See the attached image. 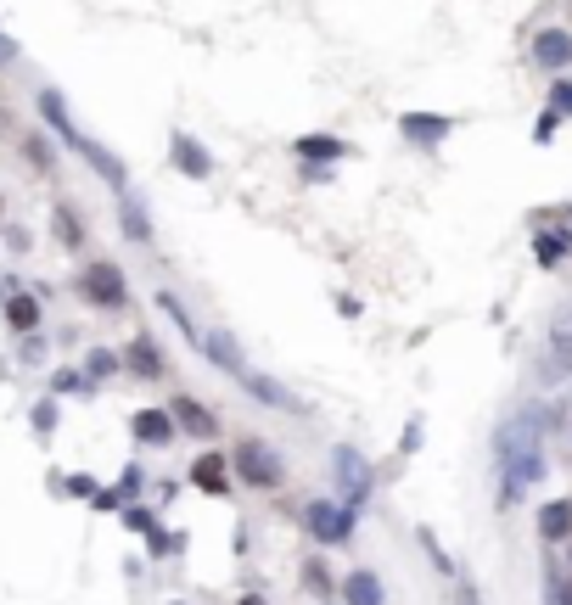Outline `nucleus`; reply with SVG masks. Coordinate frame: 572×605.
<instances>
[{
    "label": "nucleus",
    "mask_w": 572,
    "mask_h": 605,
    "mask_svg": "<svg viewBox=\"0 0 572 605\" xmlns=\"http://www.w3.org/2000/svg\"><path fill=\"white\" fill-rule=\"evenodd\" d=\"M544 477V415L522 409L516 421L500 426V499H522V488Z\"/></svg>",
    "instance_id": "obj_1"
},
{
    "label": "nucleus",
    "mask_w": 572,
    "mask_h": 605,
    "mask_svg": "<svg viewBox=\"0 0 572 605\" xmlns=\"http://www.w3.org/2000/svg\"><path fill=\"white\" fill-rule=\"evenodd\" d=\"M40 113H45V124L57 129L62 141H68L73 152H79V157L90 163V169L101 174V180H107V185H118V191H129V185H124V163H118V157L107 152V146H96L90 135H79V129H73V118L62 113V96H57V90H45V96H40Z\"/></svg>",
    "instance_id": "obj_2"
},
{
    "label": "nucleus",
    "mask_w": 572,
    "mask_h": 605,
    "mask_svg": "<svg viewBox=\"0 0 572 605\" xmlns=\"http://www.w3.org/2000/svg\"><path fill=\"white\" fill-rule=\"evenodd\" d=\"M79 297H85V303H96V309H124V303H129V286H124V275H118V264L96 258V264H85V275H79Z\"/></svg>",
    "instance_id": "obj_3"
},
{
    "label": "nucleus",
    "mask_w": 572,
    "mask_h": 605,
    "mask_svg": "<svg viewBox=\"0 0 572 605\" xmlns=\"http://www.w3.org/2000/svg\"><path fill=\"white\" fill-rule=\"evenodd\" d=\"M236 471H242L253 488H281V460H275V449H264V443H242V449H236Z\"/></svg>",
    "instance_id": "obj_4"
},
{
    "label": "nucleus",
    "mask_w": 572,
    "mask_h": 605,
    "mask_svg": "<svg viewBox=\"0 0 572 605\" xmlns=\"http://www.w3.org/2000/svg\"><path fill=\"white\" fill-rule=\"evenodd\" d=\"M572 376V309L550 325V348H544V381H567Z\"/></svg>",
    "instance_id": "obj_5"
},
{
    "label": "nucleus",
    "mask_w": 572,
    "mask_h": 605,
    "mask_svg": "<svg viewBox=\"0 0 572 605\" xmlns=\"http://www.w3.org/2000/svg\"><path fill=\"white\" fill-rule=\"evenodd\" d=\"M309 533H315L320 544H343V538L354 533V510L348 505H309Z\"/></svg>",
    "instance_id": "obj_6"
},
{
    "label": "nucleus",
    "mask_w": 572,
    "mask_h": 605,
    "mask_svg": "<svg viewBox=\"0 0 572 605\" xmlns=\"http://www.w3.org/2000/svg\"><path fill=\"white\" fill-rule=\"evenodd\" d=\"M533 62H539V68H567L572 62V34L567 29H544V34H533Z\"/></svg>",
    "instance_id": "obj_7"
},
{
    "label": "nucleus",
    "mask_w": 572,
    "mask_h": 605,
    "mask_svg": "<svg viewBox=\"0 0 572 605\" xmlns=\"http://www.w3.org/2000/svg\"><path fill=\"white\" fill-rule=\"evenodd\" d=\"M169 157H174V169L191 174V180H208V174H214V157L202 152L191 135H174V141H169Z\"/></svg>",
    "instance_id": "obj_8"
},
{
    "label": "nucleus",
    "mask_w": 572,
    "mask_h": 605,
    "mask_svg": "<svg viewBox=\"0 0 572 605\" xmlns=\"http://www.w3.org/2000/svg\"><path fill=\"white\" fill-rule=\"evenodd\" d=\"M399 135L410 146H438L449 135V118H427V113H404L399 118Z\"/></svg>",
    "instance_id": "obj_9"
},
{
    "label": "nucleus",
    "mask_w": 572,
    "mask_h": 605,
    "mask_svg": "<svg viewBox=\"0 0 572 605\" xmlns=\"http://www.w3.org/2000/svg\"><path fill=\"white\" fill-rule=\"evenodd\" d=\"M337 482H343V493H348V510L365 499V488H371V471H365V460H359L354 449H343L337 454Z\"/></svg>",
    "instance_id": "obj_10"
},
{
    "label": "nucleus",
    "mask_w": 572,
    "mask_h": 605,
    "mask_svg": "<svg viewBox=\"0 0 572 605\" xmlns=\"http://www.w3.org/2000/svg\"><path fill=\"white\" fill-rule=\"evenodd\" d=\"M208 359H214V365H225L236 381H253V370H247V359H242V348H236V337H230V331H214V337H208Z\"/></svg>",
    "instance_id": "obj_11"
},
{
    "label": "nucleus",
    "mask_w": 572,
    "mask_h": 605,
    "mask_svg": "<svg viewBox=\"0 0 572 605\" xmlns=\"http://www.w3.org/2000/svg\"><path fill=\"white\" fill-rule=\"evenodd\" d=\"M124 365H129V376H141V381H158V376H163V365H158V348H152L146 337H135V342L124 348Z\"/></svg>",
    "instance_id": "obj_12"
},
{
    "label": "nucleus",
    "mask_w": 572,
    "mask_h": 605,
    "mask_svg": "<svg viewBox=\"0 0 572 605\" xmlns=\"http://www.w3.org/2000/svg\"><path fill=\"white\" fill-rule=\"evenodd\" d=\"M539 533L550 538V544L572 533V499H550V505L539 510Z\"/></svg>",
    "instance_id": "obj_13"
},
{
    "label": "nucleus",
    "mask_w": 572,
    "mask_h": 605,
    "mask_svg": "<svg viewBox=\"0 0 572 605\" xmlns=\"http://www.w3.org/2000/svg\"><path fill=\"white\" fill-rule=\"evenodd\" d=\"M174 415H180V426L186 432H197V437H214V415L197 404V398H174Z\"/></svg>",
    "instance_id": "obj_14"
},
{
    "label": "nucleus",
    "mask_w": 572,
    "mask_h": 605,
    "mask_svg": "<svg viewBox=\"0 0 572 605\" xmlns=\"http://www.w3.org/2000/svg\"><path fill=\"white\" fill-rule=\"evenodd\" d=\"M191 482H197L202 493H225V460H219V454H202V460L191 465Z\"/></svg>",
    "instance_id": "obj_15"
},
{
    "label": "nucleus",
    "mask_w": 572,
    "mask_h": 605,
    "mask_svg": "<svg viewBox=\"0 0 572 605\" xmlns=\"http://www.w3.org/2000/svg\"><path fill=\"white\" fill-rule=\"evenodd\" d=\"M343 594H348V605H382V583L371 572H354L343 583Z\"/></svg>",
    "instance_id": "obj_16"
},
{
    "label": "nucleus",
    "mask_w": 572,
    "mask_h": 605,
    "mask_svg": "<svg viewBox=\"0 0 572 605\" xmlns=\"http://www.w3.org/2000/svg\"><path fill=\"white\" fill-rule=\"evenodd\" d=\"M169 432H174V426H169L163 409H141V415H135V437H141V443H163Z\"/></svg>",
    "instance_id": "obj_17"
},
{
    "label": "nucleus",
    "mask_w": 572,
    "mask_h": 605,
    "mask_svg": "<svg viewBox=\"0 0 572 605\" xmlns=\"http://www.w3.org/2000/svg\"><path fill=\"white\" fill-rule=\"evenodd\" d=\"M6 325H12V331H34V325H40V303H34V297H12V303H6Z\"/></svg>",
    "instance_id": "obj_18"
},
{
    "label": "nucleus",
    "mask_w": 572,
    "mask_h": 605,
    "mask_svg": "<svg viewBox=\"0 0 572 605\" xmlns=\"http://www.w3.org/2000/svg\"><path fill=\"white\" fill-rule=\"evenodd\" d=\"M298 152L303 157H337V152H343V141H331V135H303Z\"/></svg>",
    "instance_id": "obj_19"
},
{
    "label": "nucleus",
    "mask_w": 572,
    "mask_h": 605,
    "mask_svg": "<svg viewBox=\"0 0 572 605\" xmlns=\"http://www.w3.org/2000/svg\"><path fill=\"white\" fill-rule=\"evenodd\" d=\"M118 219H124V230H129L135 241H152V230H146V213L135 208V202H124V208H118Z\"/></svg>",
    "instance_id": "obj_20"
},
{
    "label": "nucleus",
    "mask_w": 572,
    "mask_h": 605,
    "mask_svg": "<svg viewBox=\"0 0 572 605\" xmlns=\"http://www.w3.org/2000/svg\"><path fill=\"white\" fill-rule=\"evenodd\" d=\"M544 600H550V605H572V583L550 572V577H544Z\"/></svg>",
    "instance_id": "obj_21"
},
{
    "label": "nucleus",
    "mask_w": 572,
    "mask_h": 605,
    "mask_svg": "<svg viewBox=\"0 0 572 605\" xmlns=\"http://www.w3.org/2000/svg\"><path fill=\"white\" fill-rule=\"evenodd\" d=\"M57 236H62V247H79V225H73L68 208H57Z\"/></svg>",
    "instance_id": "obj_22"
},
{
    "label": "nucleus",
    "mask_w": 572,
    "mask_h": 605,
    "mask_svg": "<svg viewBox=\"0 0 572 605\" xmlns=\"http://www.w3.org/2000/svg\"><path fill=\"white\" fill-rule=\"evenodd\" d=\"M550 101H556V113H572V79H561V85L550 90Z\"/></svg>",
    "instance_id": "obj_23"
},
{
    "label": "nucleus",
    "mask_w": 572,
    "mask_h": 605,
    "mask_svg": "<svg viewBox=\"0 0 572 605\" xmlns=\"http://www.w3.org/2000/svg\"><path fill=\"white\" fill-rule=\"evenodd\" d=\"M242 605H264V600H258V594H247V600H242Z\"/></svg>",
    "instance_id": "obj_24"
},
{
    "label": "nucleus",
    "mask_w": 572,
    "mask_h": 605,
    "mask_svg": "<svg viewBox=\"0 0 572 605\" xmlns=\"http://www.w3.org/2000/svg\"><path fill=\"white\" fill-rule=\"evenodd\" d=\"M460 605H477V600H472V594H466V600H460Z\"/></svg>",
    "instance_id": "obj_25"
},
{
    "label": "nucleus",
    "mask_w": 572,
    "mask_h": 605,
    "mask_svg": "<svg viewBox=\"0 0 572 605\" xmlns=\"http://www.w3.org/2000/svg\"><path fill=\"white\" fill-rule=\"evenodd\" d=\"M0 124H6V113H0Z\"/></svg>",
    "instance_id": "obj_26"
}]
</instances>
